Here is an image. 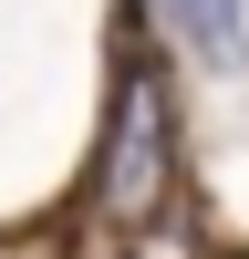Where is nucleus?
<instances>
[{
	"label": "nucleus",
	"mask_w": 249,
	"mask_h": 259,
	"mask_svg": "<svg viewBox=\"0 0 249 259\" xmlns=\"http://www.w3.org/2000/svg\"><path fill=\"white\" fill-rule=\"evenodd\" d=\"M156 11H166V31H177L208 73H239L249 62V0H156Z\"/></svg>",
	"instance_id": "nucleus-2"
},
{
	"label": "nucleus",
	"mask_w": 249,
	"mask_h": 259,
	"mask_svg": "<svg viewBox=\"0 0 249 259\" xmlns=\"http://www.w3.org/2000/svg\"><path fill=\"white\" fill-rule=\"evenodd\" d=\"M156 197H166V83H156V62H135L124 104H114V145H104V207L124 228H145Z\"/></svg>",
	"instance_id": "nucleus-1"
}]
</instances>
